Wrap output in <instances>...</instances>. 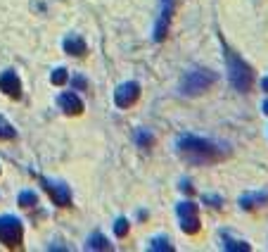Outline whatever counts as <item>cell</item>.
Masks as SVG:
<instances>
[{
    "instance_id": "e0dca14e",
    "label": "cell",
    "mask_w": 268,
    "mask_h": 252,
    "mask_svg": "<svg viewBox=\"0 0 268 252\" xmlns=\"http://www.w3.org/2000/svg\"><path fill=\"white\" fill-rule=\"evenodd\" d=\"M128 231H131V224H128V219H124V217H119L117 224H114V233H117L119 238H126Z\"/></svg>"
},
{
    "instance_id": "44dd1931",
    "label": "cell",
    "mask_w": 268,
    "mask_h": 252,
    "mask_svg": "<svg viewBox=\"0 0 268 252\" xmlns=\"http://www.w3.org/2000/svg\"><path fill=\"white\" fill-rule=\"evenodd\" d=\"M71 86H74V88H79V91H83V88H86L88 83H86V79H83V76H74V81H71Z\"/></svg>"
},
{
    "instance_id": "cb8c5ba5",
    "label": "cell",
    "mask_w": 268,
    "mask_h": 252,
    "mask_svg": "<svg viewBox=\"0 0 268 252\" xmlns=\"http://www.w3.org/2000/svg\"><path fill=\"white\" fill-rule=\"evenodd\" d=\"M261 110H263V114H268V98L263 100V105H261Z\"/></svg>"
},
{
    "instance_id": "603a6c76",
    "label": "cell",
    "mask_w": 268,
    "mask_h": 252,
    "mask_svg": "<svg viewBox=\"0 0 268 252\" xmlns=\"http://www.w3.org/2000/svg\"><path fill=\"white\" fill-rule=\"evenodd\" d=\"M261 88H263V91L268 93V76H263V81H261Z\"/></svg>"
},
{
    "instance_id": "3957f363",
    "label": "cell",
    "mask_w": 268,
    "mask_h": 252,
    "mask_svg": "<svg viewBox=\"0 0 268 252\" xmlns=\"http://www.w3.org/2000/svg\"><path fill=\"white\" fill-rule=\"evenodd\" d=\"M22 240H24L22 221L12 217V214L0 217V243L5 247H22Z\"/></svg>"
},
{
    "instance_id": "9c48e42d",
    "label": "cell",
    "mask_w": 268,
    "mask_h": 252,
    "mask_svg": "<svg viewBox=\"0 0 268 252\" xmlns=\"http://www.w3.org/2000/svg\"><path fill=\"white\" fill-rule=\"evenodd\" d=\"M60 107L64 110V114H69V117H76L83 112V103H81L79 95L74 93H62L60 95Z\"/></svg>"
},
{
    "instance_id": "ac0fdd59",
    "label": "cell",
    "mask_w": 268,
    "mask_h": 252,
    "mask_svg": "<svg viewBox=\"0 0 268 252\" xmlns=\"http://www.w3.org/2000/svg\"><path fill=\"white\" fill-rule=\"evenodd\" d=\"M67 79H69V74H67V69H64V67H60V69H55L52 74H50V81H52L55 86H62V83H67Z\"/></svg>"
},
{
    "instance_id": "2e32d148",
    "label": "cell",
    "mask_w": 268,
    "mask_h": 252,
    "mask_svg": "<svg viewBox=\"0 0 268 252\" xmlns=\"http://www.w3.org/2000/svg\"><path fill=\"white\" fill-rule=\"evenodd\" d=\"M17 136V131L10 126V121L5 117H0V141H12Z\"/></svg>"
},
{
    "instance_id": "ba28073f",
    "label": "cell",
    "mask_w": 268,
    "mask_h": 252,
    "mask_svg": "<svg viewBox=\"0 0 268 252\" xmlns=\"http://www.w3.org/2000/svg\"><path fill=\"white\" fill-rule=\"evenodd\" d=\"M0 91L8 95V98H12V100H17L22 95V83H19L15 71H3L0 74Z\"/></svg>"
},
{
    "instance_id": "30bf717a",
    "label": "cell",
    "mask_w": 268,
    "mask_h": 252,
    "mask_svg": "<svg viewBox=\"0 0 268 252\" xmlns=\"http://www.w3.org/2000/svg\"><path fill=\"white\" fill-rule=\"evenodd\" d=\"M268 205V190L261 193H247L240 197V207L242 209H254V207H266Z\"/></svg>"
},
{
    "instance_id": "52a82bcc",
    "label": "cell",
    "mask_w": 268,
    "mask_h": 252,
    "mask_svg": "<svg viewBox=\"0 0 268 252\" xmlns=\"http://www.w3.org/2000/svg\"><path fill=\"white\" fill-rule=\"evenodd\" d=\"M138 98H140V86H138L135 81H126V83H121V86L114 91V103H117V107H121V110L135 105Z\"/></svg>"
},
{
    "instance_id": "8992f818",
    "label": "cell",
    "mask_w": 268,
    "mask_h": 252,
    "mask_svg": "<svg viewBox=\"0 0 268 252\" xmlns=\"http://www.w3.org/2000/svg\"><path fill=\"white\" fill-rule=\"evenodd\" d=\"M40 183H43L45 193L50 195V200H52L57 207H69L71 205V190H69L67 183L50 181V179H40Z\"/></svg>"
},
{
    "instance_id": "5b68a950",
    "label": "cell",
    "mask_w": 268,
    "mask_h": 252,
    "mask_svg": "<svg viewBox=\"0 0 268 252\" xmlns=\"http://www.w3.org/2000/svg\"><path fill=\"white\" fill-rule=\"evenodd\" d=\"M178 217H181V229L188 233V236H195L199 231V214H197V205L195 202H181L178 205Z\"/></svg>"
},
{
    "instance_id": "4fadbf2b",
    "label": "cell",
    "mask_w": 268,
    "mask_h": 252,
    "mask_svg": "<svg viewBox=\"0 0 268 252\" xmlns=\"http://www.w3.org/2000/svg\"><path fill=\"white\" fill-rule=\"evenodd\" d=\"M223 250L247 252V250H252V247H249V243H245V240H235V238H230V236H223Z\"/></svg>"
},
{
    "instance_id": "d6986e66",
    "label": "cell",
    "mask_w": 268,
    "mask_h": 252,
    "mask_svg": "<svg viewBox=\"0 0 268 252\" xmlns=\"http://www.w3.org/2000/svg\"><path fill=\"white\" fill-rule=\"evenodd\" d=\"M204 202L206 205H211L213 209H221V205H223V200L219 195H211V193H204Z\"/></svg>"
},
{
    "instance_id": "8fae6325",
    "label": "cell",
    "mask_w": 268,
    "mask_h": 252,
    "mask_svg": "<svg viewBox=\"0 0 268 252\" xmlns=\"http://www.w3.org/2000/svg\"><path fill=\"white\" fill-rule=\"evenodd\" d=\"M64 53H69V55H76V57H83L88 53L86 40L81 38V36H69V38L64 40Z\"/></svg>"
},
{
    "instance_id": "277c9868",
    "label": "cell",
    "mask_w": 268,
    "mask_h": 252,
    "mask_svg": "<svg viewBox=\"0 0 268 252\" xmlns=\"http://www.w3.org/2000/svg\"><path fill=\"white\" fill-rule=\"evenodd\" d=\"M216 76H213L211 71H204V69H197V71H190L188 76L183 79V93L185 95H202L206 88L211 86Z\"/></svg>"
},
{
    "instance_id": "7a4b0ae2",
    "label": "cell",
    "mask_w": 268,
    "mask_h": 252,
    "mask_svg": "<svg viewBox=\"0 0 268 252\" xmlns=\"http://www.w3.org/2000/svg\"><path fill=\"white\" fill-rule=\"evenodd\" d=\"M226 62H228V76L233 81V86L237 91H249L252 88V81H254V74H252V67L245 62V60H240V57L226 48Z\"/></svg>"
},
{
    "instance_id": "ffe728a7",
    "label": "cell",
    "mask_w": 268,
    "mask_h": 252,
    "mask_svg": "<svg viewBox=\"0 0 268 252\" xmlns=\"http://www.w3.org/2000/svg\"><path fill=\"white\" fill-rule=\"evenodd\" d=\"M138 141H140V145H142V148H150L152 143H154V138H152L150 134H145V131H140V134H138Z\"/></svg>"
},
{
    "instance_id": "7402d4cb",
    "label": "cell",
    "mask_w": 268,
    "mask_h": 252,
    "mask_svg": "<svg viewBox=\"0 0 268 252\" xmlns=\"http://www.w3.org/2000/svg\"><path fill=\"white\" fill-rule=\"evenodd\" d=\"M181 190H183V193H192V183H190V181H181Z\"/></svg>"
},
{
    "instance_id": "6da1fadb",
    "label": "cell",
    "mask_w": 268,
    "mask_h": 252,
    "mask_svg": "<svg viewBox=\"0 0 268 252\" xmlns=\"http://www.w3.org/2000/svg\"><path fill=\"white\" fill-rule=\"evenodd\" d=\"M178 152L188 162H195V164H211V162H219V159L226 157V150L223 148L204 141V138H197V136H183V138H178Z\"/></svg>"
},
{
    "instance_id": "9a60e30c",
    "label": "cell",
    "mask_w": 268,
    "mask_h": 252,
    "mask_svg": "<svg viewBox=\"0 0 268 252\" xmlns=\"http://www.w3.org/2000/svg\"><path fill=\"white\" fill-rule=\"evenodd\" d=\"M19 205L26 207V209H31V207L38 205V195L31 193V190H22V193H19Z\"/></svg>"
},
{
    "instance_id": "7c38bea8",
    "label": "cell",
    "mask_w": 268,
    "mask_h": 252,
    "mask_svg": "<svg viewBox=\"0 0 268 252\" xmlns=\"http://www.w3.org/2000/svg\"><path fill=\"white\" fill-rule=\"evenodd\" d=\"M86 250H112V243L102 236V233H93V236L88 238Z\"/></svg>"
},
{
    "instance_id": "5bb4252c",
    "label": "cell",
    "mask_w": 268,
    "mask_h": 252,
    "mask_svg": "<svg viewBox=\"0 0 268 252\" xmlns=\"http://www.w3.org/2000/svg\"><path fill=\"white\" fill-rule=\"evenodd\" d=\"M147 247L154 250V252H171V250H174V243H171L169 238H164V236H157V238H152Z\"/></svg>"
}]
</instances>
